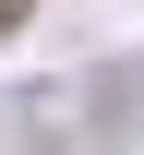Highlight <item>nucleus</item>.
Returning <instances> with one entry per match:
<instances>
[{
	"label": "nucleus",
	"mask_w": 144,
	"mask_h": 155,
	"mask_svg": "<svg viewBox=\"0 0 144 155\" xmlns=\"http://www.w3.org/2000/svg\"><path fill=\"white\" fill-rule=\"evenodd\" d=\"M24 12H36V0H0V36H24Z\"/></svg>",
	"instance_id": "1"
}]
</instances>
